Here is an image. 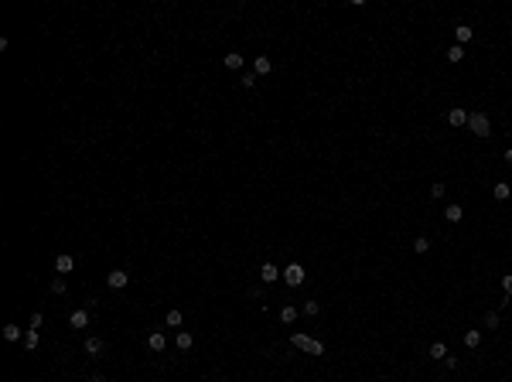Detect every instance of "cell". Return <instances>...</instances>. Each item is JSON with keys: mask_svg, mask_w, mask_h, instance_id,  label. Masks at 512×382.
Listing matches in <instances>:
<instances>
[{"mask_svg": "<svg viewBox=\"0 0 512 382\" xmlns=\"http://www.w3.org/2000/svg\"><path fill=\"white\" fill-rule=\"evenodd\" d=\"M468 130H471L475 137H488V133H492V123H488L485 113L475 109V113H468Z\"/></svg>", "mask_w": 512, "mask_h": 382, "instance_id": "cell-1", "label": "cell"}, {"mask_svg": "<svg viewBox=\"0 0 512 382\" xmlns=\"http://www.w3.org/2000/svg\"><path fill=\"white\" fill-rule=\"evenodd\" d=\"M291 341H294V348H300V352H311V355H324V341H314L311 334H294Z\"/></svg>", "mask_w": 512, "mask_h": 382, "instance_id": "cell-2", "label": "cell"}, {"mask_svg": "<svg viewBox=\"0 0 512 382\" xmlns=\"http://www.w3.org/2000/svg\"><path fill=\"white\" fill-rule=\"evenodd\" d=\"M280 280H284L287 287H300V283H304V266H300V263L284 266V270H280Z\"/></svg>", "mask_w": 512, "mask_h": 382, "instance_id": "cell-3", "label": "cell"}, {"mask_svg": "<svg viewBox=\"0 0 512 382\" xmlns=\"http://www.w3.org/2000/svg\"><path fill=\"white\" fill-rule=\"evenodd\" d=\"M106 283H109L113 290H123V287L130 283V273H127V270H113V273L106 277Z\"/></svg>", "mask_w": 512, "mask_h": 382, "instance_id": "cell-4", "label": "cell"}, {"mask_svg": "<svg viewBox=\"0 0 512 382\" xmlns=\"http://www.w3.org/2000/svg\"><path fill=\"white\" fill-rule=\"evenodd\" d=\"M454 34H458V41H454V45H461V48H464V45L475 38V31H471L468 24H458V27H454Z\"/></svg>", "mask_w": 512, "mask_h": 382, "instance_id": "cell-5", "label": "cell"}, {"mask_svg": "<svg viewBox=\"0 0 512 382\" xmlns=\"http://www.w3.org/2000/svg\"><path fill=\"white\" fill-rule=\"evenodd\" d=\"M253 72H256V76H270V72H273V62H270L267 55H260V58L253 62Z\"/></svg>", "mask_w": 512, "mask_h": 382, "instance_id": "cell-6", "label": "cell"}, {"mask_svg": "<svg viewBox=\"0 0 512 382\" xmlns=\"http://www.w3.org/2000/svg\"><path fill=\"white\" fill-rule=\"evenodd\" d=\"M447 123L451 127H468V109H451L447 113Z\"/></svg>", "mask_w": 512, "mask_h": 382, "instance_id": "cell-7", "label": "cell"}, {"mask_svg": "<svg viewBox=\"0 0 512 382\" xmlns=\"http://www.w3.org/2000/svg\"><path fill=\"white\" fill-rule=\"evenodd\" d=\"M147 348H150V352H164V348H167V338H164L161 331H154V334L147 338Z\"/></svg>", "mask_w": 512, "mask_h": 382, "instance_id": "cell-8", "label": "cell"}, {"mask_svg": "<svg viewBox=\"0 0 512 382\" xmlns=\"http://www.w3.org/2000/svg\"><path fill=\"white\" fill-rule=\"evenodd\" d=\"M55 270H58V273H69V270H75V256H69V253H62V256L55 259Z\"/></svg>", "mask_w": 512, "mask_h": 382, "instance_id": "cell-9", "label": "cell"}, {"mask_svg": "<svg viewBox=\"0 0 512 382\" xmlns=\"http://www.w3.org/2000/svg\"><path fill=\"white\" fill-rule=\"evenodd\" d=\"M260 277H263V283H273V280H280V270H277L273 263H263V270H260Z\"/></svg>", "mask_w": 512, "mask_h": 382, "instance_id": "cell-10", "label": "cell"}, {"mask_svg": "<svg viewBox=\"0 0 512 382\" xmlns=\"http://www.w3.org/2000/svg\"><path fill=\"white\" fill-rule=\"evenodd\" d=\"M243 62H246V55H239V51H229V55H225V69H232V72L243 69Z\"/></svg>", "mask_w": 512, "mask_h": 382, "instance_id": "cell-11", "label": "cell"}, {"mask_svg": "<svg viewBox=\"0 0 512 382\" xmlns=\"http://www.w3.org/2000/svg\"><path fill=\"white\" fill-rule=\"evenodd\" d=\"M444 219H447V222H461V219H464V208H461V205H447V208H444Z\"/></svg>", "mask_w": 512, "mask_h": 382, "instance_id": "cell-12", "label": "cell"}, {"mask_svg": "<svg viewBox=\"0 0 512 382\" xmlns=\"http://www.w3.org/2000/svg\"><path fill=\"white\" fill-rule=\"evenodd\" d=\"M492 195H495L499 202H509V198H512V188H509V184H506V181H499V184L492 188Z\"/></svg>", "mask_w": 512, "mask_h": 382, "instance_id": "cell-13", "label": "cell"}, {"mask_svg": "<svg viewBox=\"0 0 512 382\" xmlns=\"http://www.w3.org/2000/svg\"><path fill=\"white\" fill-rule=\"evenodd\" d=\"M69 324H72V328H85V324H89V310H72Z\"/></svg>", "mask_w": 512, "mask_h": 382, "instance_id": "cell-14", "label": "cell"}, {"mask_svg": "<svg viewBox=\"0 0 512 382\" xmlns=\"http://www.w3.org/2000/svg\"><path fill=\"white\" fill-rule=\"evenodd\" d=\"M164 321H167V328H181V324H185V314H181V310H167Z\"/></svg>", "mask_w": 512, "mask_h": 382, "instance_id": "cell-15", "label": "cell"}, {"mask_svg": "<svg viewBox=\"0 0 512 382\" xmlns=\"http://www.w3.org/2000/svg\"><path fill=\"white\" fill-rule=\"evenodd\" d=\"M103 348H106L103 338H85V352H89V355H103Z\"/></svg>", "mask_w": 512, "mask_h": 382, "instance_id": "cell-16", "label": "cell"}, {"mask_svg": "<svg viewBox=\"0 0 512 382\" xmlns=\"http://www.w3.org/2000/svg\"><path fill=\"white\" fill-rule=\"evenodd\" d=\"M431 358H437V362L447 358V345H444V341H434V345H431Z\"/></svg>", "mask_w": 512, "mask_h": 382, "instance_id": "cell-17", "label": "cell"}, {"mask_svg": "<svg viewBox=\"0 0 512 382\" xmlns=\"http://www.w3.org/2000/svg\"><path fill=\"white\" fill-rule=\"evenodd\" d=\"M413 253H420V256L431 253V239H427V235H417V239H413Z\"/></svg>", "mask_w": 512, "mask_h": 382, "instance_id": "cell-18", "label": "cell"}, {"mask_svg": "<svg viewBox=\"0 0 512 382\" xmlns=\"http://www.w3.org/2000/svg\"><path fill=\"white\" fill-rule=\"evenodd\" d=\"M174 345H178V348H181V352H188V348H191V345H195V338H191V334H188V331H181V334H178V338H174Z\"/></svg>", "mask_w": 512, "mask_h": 382, "instance_id": "cell-19", "label": "cell"}, {"mask_svg": "<svg viewBox=\"0 0 512 382\" xmlns=\"http://www.w3.org/2000/svg\"><path fill=\"white\" fill-rule=\"evenodd\" d=\"M461 58H464V48H461V45H451V48H447V62H454V65H458Z\"/></svg>", "mask_w": 512, "mask_h": 382, "instance_id": "cell-20", "label": "cell"}, {"mask_svg": "<svg viewBox=\"0 0 512 382\" xmlns=\"http://www.w3.org/2000/svg\"><path fill=\"white\" fill-rule=\"evenodd\" d=\"M3 338L7 341H21V328L17 324H3Z\"/></svg>", "mask_w": 512, "mask_h": 382, "instance_id": "cell-21", "label": "cell"}, {"mask_svg": "<svg viewBox=\"0 0 512 382\" xmlns=\"http://www.w3.org/2000/svg\"><path fill=\"white\" fill-rule=\"evenodd\" d=\"M464 345L468 348H478L482 345V331H464Z\"/></svg>", "mask_w": 512, "mask_h": 382, "instance_id": "cell-22", "label": "cell"}, {"mask_svg": "<svg viewBox=\"0 0 512 382\" xmlns=\"http://www.w3.org/2000/svg\"><path fill=\"white\" fill-rule=\"evenodd\" d=\"M280 321H284V324H294V321H297V310H294V307H280Z\"/></svg>", "mask_w": 512, "mask_h": 382, "instance_id": "cell-23", "label": "cell"}, {"mask_svg": "<svg viewBox=\"0 0 512 382\" xmlns=\"http://www.w3.org/2000/svg\"><path fill=\"white\" fill-rule=\"evenodd\" d=\"M38 341H41V338H38V331L31 328V331L24 334V348H38Z\"/></svg>", "mask_w": 512, "mask_h": 382, "instance_id": "cell-24", "label": "cell"}, {"mask_svg": "<svg viewBox=\"0 0 512 382\" xmlns=\"http://www.w3.org/2000/svg\"><path fill=\"white\" fill-rule=\"evenodd\" d=\"M318 310H321L318 301H304V314H307V317H318Z\"/></svg>", "mask_w": 512, "mask_h": 382, "instance_id": "cell-25", "label": "cell"}, {"mask_svg": "<svg viewBox=\"0 0 512 382\" xmlns=\"http://www.w3.org/2000/svg\"><path fill=\"white\" fill-rule=\"evenodd\" d=\"M239 85H243V89H253V85H256V72H246V76L239 78Z\"/></svg>", "mask_w": 512, "mask_h": 382, "instance_id": "cell-26", "label": "cell"}, {"mask_svg": "<svg viewBox=\"0 0 512 382\" xmlns=\"http://www.w3.org/2000/svg\"><path fill=\"white\" fill-rule=\"evenodd\" d=\"M485 328H499V310H488L485 314Z\"/></svg>", "mask_w": 512, "mask_h": 382, "instance_id": "cell-27", "label": "cell"}, {"mask_svg": "<svg viewBox=\"0 0 512 382\" xmlns=\"http://www.w3.org/2000/svg\"><path fill=\"white\" fill-rule=\"evenodd\" d=\"M444 195H447V188H444V184H431V198H444Z\"/></svg>", "mask_w": 512, "mask_h": 382, "instance_id": "cell-28", "label": "cell"}, {"mask_svg": "<svg viewBox=\"0 0 512 382\" xmlns=\"http://www.w3.org/2000/svg\"><path fill=\"white\" fill-rule=\"evenodd\" d=\"M52 294H65V280H62V277L52 280Z\"/></svg>", "mask_w": 512, "mask_h": 382, "instance_id": "cell-29", "label": "cell"}, {"mask_svg": "<svg viewBox=\"0 0 512 382\" xmlns=\"http://www.w3.org/2000/svg\"><path fill=\"white\" fill-rule=\"evenodd\" d=\"M502 290H506V297L512 301V273H506V277H502Z\"/></svg>", "mask_w": 512, "mask_h": 382, "instance_id": "cell-30", "label": "cell"}, {"mask_svg": "<svg viewBox=\"0 0 512 382\" xmlns=\"http://www.w3.org/2000/svg\"><path fill=\"white\" fill-rule=\"evenodd\" d=\"M506 164H512V147H509V151H506Z\"/></svg>", "mask_w": 512, "mask_h": 382, "instance_id": "cell-31", "label": "cell"}, {"mask_svg": "<svg viewBox=\"0 0 512 382\" xmlns=\"http://www.w3.org/2000/svg\"><path fill=\"white\" fill-rule=\"evenodd\" d=\"M89 382H106V379H103V376H92V379H89Z\"/></svg>", "mask_w": 512, "mask_h": 382, "instance_id": "cell-32", "label": "cell"}]
</instances>
